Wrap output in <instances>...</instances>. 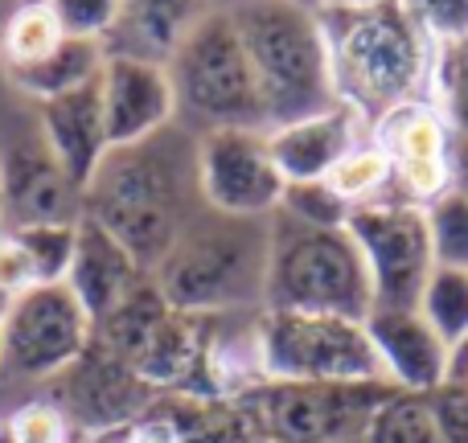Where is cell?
<instances>
[{
    "label": "cell",
    "mask_w": 468,
    "mask_h": 443,
    "mask_svg": "<svg viewBox=\"0 0 468 443\" xmlns=\"http://www.w3.org/2000/svg\"><path fill=\"white\" fill-rule=\"evenodd\" d=\"M202 206L197 132L186 123H169L140 144L107 148L82 189V218L103 226L148 275Z\"/></svg>",
    "instance_id": "6da1fadb"
},
{
    "label": "cell",
    "mask_w": 468,
    "mask_h": 443,
    "mask_svg": "<svg viewBox=\"0 0 468 443\" xmlns=\"http://www.w3.org/2000/svg\"><path fill=\"white\" fill-rule=\"evenodd\" d=\"M324 46H329L333 95L370 123L387 111L431 95L436 41L415 25L399 0L370 8H324Z\"/></svg>",
    "instance_id": "7a4b0ae2"
},
{
    "label": "cell",
    "mask_w": 468,
    "mask_h": 443,
    "mask_svg": "<svg viewBox=\"0 0 468 443\" xmlns=\"http://www.w3.org/2000/svg\"><path fill=\"white\" fill-rule=\"evenodd\" d=\"M148 280L173 312H263L267 218H230L202 206L173 238V247L165 250Z\"/></svg>",
    "instance_id": "3957f363"
},
{
    "label": "cell",
    "mask_w": 468,
    "mask_h": 443,
    "mask_svg": "<svg viewBox=\"0 0 468 443\" xmlns=\"http://www.w3.org/2000/svg\"><path fill=\"white\" fill-rule=\"evenodd\" d=\"M250 58L267 132L337 103L321 13L296 0H222Z\"/></svg>",
    "instance_id": "277c9868"
},
{
    "label": "cell",
    "mask_w": 468,
    "mask_h": 443,
    "mask_svg": "<svg viewBox=\"0 0 468 443\" xmlns=\"http://www.w3.org/2000/svg\"><path fill=\"white\" fill-rule=\"evenodd\" d=\"M263 312H308L366 321L374 288L349 230L304 226L275 210L267 218Z\"/></svg>",
    "instance_id": "5b68a950"
},
{
    "label": "cell",
    "mask_w": 468,
    "mask_h": 443,
    "mask_svg": "<svg viewBox=\"0 0 468 443\" xmlns=\"http://www.w3.org/2000/svg\"><path fill=\"white\" fill-rule=\"evenodd\" d=\"M165 70H169L173 95H177V123H186L189 132L197 136L218 128L267 132L255 70H250V58L222 0H214L189 25Z\"/></svg>",
    "instance_id": "8992f818"
},
{
    "label": "cell",
    "mask_w": 468,
    "mask_h": 443,
    "mask_svg": "<svg viewBox=\"0 0 468 443\" xmlns=\"http://www.w3.org/2000/svg\"><path fill=\"white\" fill-rule=\"evenodd\" d=\"M95 324L66 283H37L8 300L0 329V419L46 395L90 349Z\"/></svg>",
    "instance_id": "52a82bcc"
},
{
    "label": "cell",
    "mask_w": 468,
    "mask_h": 443,
    "mask_svg": "<svg viewBox=\"0 0 468 443\" xmlns=\"http://www.w3.org/2000/svg\"><path fill=\"white\" fill-rule=\"evenodd\" d=\"M0 214L5 230L74 226L82 218V185L54 156L37 107L13 90L0 95Z\"/></svg>",
    "instance_id": "ba28073f"
},
{
    "label": "cell",
    "mask_w": 468,
    "mask_h": 443,
    "mask_svg": "<svg viewBox=\"0 0 468 443\" xmlns=\"http://www.w3.org/2000/svg\"><path fill=\"white\" fill-rule=\"evenodd\" d=\"M267 382H382L366 321L308 312H259Z\"/></svg>",
    "instance_id": "9c48e42d"
},
{
    "label": "cell",
    "mask_w": 468,
    "mask_h": 443,
    "mask_svg": "<svg viewBox=\"0 0 468 443\" xmlns=\"http://www.w3.org/2000/svg\"><path fill=\"white\" fill-rule=\"evenodd\" d=\"M390 390L387 382H263L247 406L267 443H362Z\"/></svg>",
    "instance_id": "30bf717a"
},
{
    "label": "cell",
    "mask_w": 468,
    "mask_h": 443,
    "mask_svg": "<svg viewBox=\"0 0 468 443\" xmlns=\"http://www.w3.org/2000/svg\"><path fill=\"white\" fill-rule=\"evenodd\" d=\"M374 288V308H415L428 275L436 271L423 206L390 197L349 214L346 222Z\"/></svg>",
    "instance_id": "8fae6325"
},
{
    "label": "cell",
    "mask_w": 468,
    "mask_h": 443,
    "mask_svg": "<svg viewBox=\"0 0 468 443\" xmlns=\"http://www.w3.org/2000/svg\"><path fill=\"white\" fill-rule=\"evenodd\" d=\"M197 189L202 202L230 218H271L283 202V173L275 169L267 132L218 128L197 136Z\"/></svg>",
    "instance_id": "7c38bea8"
},
{
    "label": "cell",
    "mask_w": 468,
    "mask_h": 443,
    "mask_svg": "<svg viewBox=\"0 0 468 443\" xmlns=\"http://www.w3.org/2000/svg\"><path fill=\"white\" fill-rule=\"evenodd\" d=\"M370 136L387 153L395 194L403 202L428 206L456 189V140L431 99H415L387 111L378 123H370Z\"/></svg>",
    "instance_id": "4fadbf2b"
},
{
    "label": "cell",
    "mask_w": 468,
    "mask_h": 443,
    "mask_svg": "<svg viewBox=\"0 0 468 443\" xmlns=\"http://www.w3.org/2000/svg\"><path fill=\"white\" fill-rule=\"evenodd\" d=\"M153 395L128 365L115 353H107L95 337H90V349L46 386V403L62 415L74 427V436L87 439L99 436V431L123 427V423H136L140 415L153 411Z\"/></svg>",
    "instance_id": "5bb4252c"
},
{
    "label": "cell",
    "mask_w": 468,
    "mask_h": 443,
    "mask_svg": "<svg viewBox=\"0 0 468 443\" xmlns=\"http://www.w3.org/2000/svg\"><path fill=\"white\" fill-rule=\"evenodd\" d=\"M99 99H103L107 144H140V140L177 123V95L165 62L132 54H107L99 74Z\"/></svg>",
    "instance_id": "9a60e30c"
},
{
    "label": "cell",
    "mask_w": 468,
    "mask_h": 443,
    "mask_svg": "<svg viewBox=\"0 0 468 443\" xmlns=\"http://www.w3.org/2000/svg\"><path fill=\"white\" fill-rule=\"evenodd\" d=\"M366 337L387 386L431 395L448 382V345L420 316V308H374L366 316Z\"/></svg>",
    "instance_id": "2e32d148"
},
{
    "label": "cell",
    "mask_w": 468,
    "mask_h": 443,
    "mask_svg": "<svg viewBox=\"0 0 468 443\" xmlns=\"http://www.w3.org/2000/svg\"><path fill=\"white\" fill-rule=\"evenodd\" d=\"M366 120L357 111H349L346 103H333L329 111H316L308 120L283 123V128L267 132L275 169L283 173L288 185L296 181H324L333 173V164L366 136Z\"/></svg>",
    "instance_id": "e0dca14e"
},
{
    "label": "cell",
    "mask_w": 468,
    "mask_h": 443,
    "mask_svg": "<svg viewBox=\"0 0 468 443\" xmlns=\"http://www.w3.org/2000/svg\"><path fill=\"white\" fill-rule=\"evenodd\" d=\"M148 283V271L90 218L79 222V242H74V263L66 275V288L87 308L90 324L107 321L128 296H136Z\"/></svg>",
    "instance_id": "ac0fdd59"
},
{
    "label": "cell",
    "mask_w": 468,
    "mask_h": 443,
    "mask_svg": "<svg viewBox=\"0 0 468 443\" xmlns=\"http://www.w3.org/2000/svg\"><path fill=\"white\" fill-rule=\"evenodd\" d=\"M37 107L41 132H46L54 156L62 161V169L87 189V181L95 177L99 161L107 156V123H103V99H99V79L87 82L79 90H66L58 99H46Z\"/></svg>",
    "instance_id": "d6986e66"
},
{
    "label": "cell",
    "mask_w": 468,
    "mask_h": 443,
    "mask_svg": "<svg viewBox=\"0 0 468 443\" xmlns=\"http://www.w3.org/2000/svg\"><path fill=\"white\" fill-rule=\"evenodd\" d=\"M214 0H120V25L107 37V54L169 62L177 41Z\"/></svg>",
    "instance_id": "ffe728a7"
},
{
    "label": "cell",
    "mask_w": 468,
    "mask_h": 443,
    "mask_svg": "<svg viewBox=\"0 0 468 443\" xmlns=\"http://www.w3.org/2000/svg\"><path fill=\"white\" fill-rule=\"evenodd\" d=\"M103 62H107L103 41L62 37L41 62L5 74V87L13 90V95L29 99V103H46V99H58V95H66V90H79V87H87V82H95L99 74H103Z\"/></svg>",
    "instance_id": "44dd1931"
},
{
    "label": "cell",
    "mask_w": 468,
    "mask_h": 443,
    "mask_svg": "<svg viewBox=\"0 0 468 443\" xmlns=\"http://www.w3.org/2000/svg\"><path fill=\"white\" fill-rule=\"evenodd\" d=\"M329 189L349 206V210H362V206H374V202H390L395 194V173H390V161L374 136L366 132L337 164H333L329 177Z\"/></svg>",
    "instance_id": "7402d4cb"
},
{
    "label": "cell",
    "mask_w": 468,
    "mask_h": 443,
    "mask_svg": "<svg viewBox=\"0 0 468 443\" xmlns=\"http://www.w3.org/2000/svg\"><path fill=\"white\" fill-rule=\"evenodd\" d=\"M362 443H444L428 395L390 390L366 423Z\"/></svg>",
    "instance_id": "603a6c76"
},
{
    "label": "cell",
    "mask_w": 468,
    "mask_h": 443,
    "mask_svg": "<svg viewBox=\"0 0 468 443\" xmlns=\"http://www.w3.org/2000/svg\"><path fill=\"white\" fill-rule=\"evenodd\" d=\"M62 37L66 33L58 29L46 5H13V13L0 25V66H5V74L25 70V66L41 62Z\"/></svg>",
    "instance_id": "cb8c5ba5"
},
{
    "label": "cell",
    "mask_w": 468,
    "mask_h": 443,
    "mask_svg": "<svg viewBox=\"0 0 468 443\" xmlns=\"http://www.w3.org/2000/svg\"><path fill=\"white\" fill-rule=\"evenodd\" d=\"M431 103L444 115L456 148H468V33L448 46H436L431 62Z\"/></svg>",
    "instance_id": "d4e9b609"
},
{
    "label": "cell",
    "mask_w": 468,
    "mask_h": 443,
    "mask_svg": "<svg viewBox=\"0 0 468 443\" xmlns=\"http://www.w3.org/2000/svg\"><path fill=\"white\" fill-rule=\"evenodd\" d=\"M415 308L444 337V345H456L468 332V271H461V267H436L428 275V283H423Z\"/></svg>",
    "instance_id": "484cf974"
},
{
    "label": "cell",
    "mask_w": 468,
    "mask_h": 443,
    "mask_svg": "<svg viewBox=\"0 0 468 443\" xmlns=\"http://www.w3.org/2000/svg\"><path fill=\"white\" fill-rule=\"evenodd\" d=\"M423 214H428L436 267H461V271H468V194L464 189H448L436 202L423 206Z\"/></svg>",
    "instance_id": "4316f807"
},
{
    "label": "cell",
    "mask_w": 468,
    "mask_h": 443,
    "mask_svg": "<svg viewBox=\"0 0 468 443\" xmlns=\"http://www.w3.org/2000/svg\"><path fill=\"white\" fill-rule=\"evenodd\" d=\"M82 222V218H79ZM79 222L74 226H25V230H8L25 247L37 283H66L74 263V242H79Z\"/></svg>",
    "instance_id": "83f0119b"
},
{
    "label": "cell",
    "mask_w": 468,
    "mask_h": 443,
    "mask_svg": "<svg viewBox=\"0 0 468 443\" xmlns=\"http://www.w3.org/2000/svg\"><path fill=\"white\" fill-rule=\"evenodd\" d=\"M280 214H288V218H296L304 226H329V230H341L354 210L333 194L329 181H296V185L283 189Z\"/></svg>",
    "instance_id": "f1b7e54d"
},
{
    "label": "cell",
    "mask_w": 468,
    "mask_h": 443,
    "mask_svg": "<svg viewBox=\"0 0 468 443\" xmlns=\"http://www.w3.org/2000/svg\"><path fill=\"white\" fill-rule=\"evenodd\" d=\"M58 29L66 37H87V41H103L115 33L120 25V0H49Z\"/></svg>",
    "instance_id": "f546056e"
},
{
    "label": "cell",
    "mask_w": 468,
    "mask_h": 443,
    "mask_svg": "<svg viewBox=\"0 0 468 443\" xmlns=\"http://www.w3.org/2000/svg\"><path fill=\"white\" fill-rule=\"evenodd\" d=\"M0 423L8 427V439L13 443H79L74 427L46 403V398L21 403L16 411H8Z\"/></svg>",
    "instance_id": "4dcf8cb0"
},
{
    "label": "cell",
    "mask_w": 468,
    "mask_h": 443,
    "mask_svg": "<svg viewBox=\"0 0 468 443\" xmlns=\"http://www.w3.org/2000/svg\"><path fill=\"white\" fill-rule=\"evenodd\" d=\"M436 46L468 33V0H399Z\"/></svg>",
    "instance_id": "1f68e13d"
},
{
    "label": "cell",
    "mask_w": 468,
    "mask_h": 443,
    "mask_svg": "<svg viewBox=\"0 0 468 443\" xmlns=\"http://www.w3.org/2000/svg\"><path fill=\"white\" fill-rule=\"evenodd\" d=\"M431 411L440 423V439L444 443H468V386H452L444 382L440 390H431Z\"/></svg>",
    "instance_id": "d6a6232c"
},
{
    "label": "cell",
    "mask_w": 468,
    "mask_h": 443,
    "mask_svg": "<svg viewBox=\"0 0 468 443\" xmlns=\"http://www.w3.org/2000/svg\"><path fill=\"white\" fill-rule=\"evenodd\" d=\"M29 288H37V271H33L25 247L5 230L0 234V296L13 300V296H21V291H29Z\"/></svg>",
    "instance_id": "836d02e7"
},
{
    "label": "cell",
    "mask_w": 468,
    "mask_h": 443,
    "mask_svg": "<svg viewBox=\"0 0 468 443\" xmlns=\"http://www.w3.org/2000/svg\"><path fill=\"white\" fill-rule=\"evenodd\" d=\"M448 382L452 386H468V332L456 345H448Z\"/></svg>",
    "instance_id": "e575fe53"
},
{
    "label": "cell",
    "mask_w": 468,
    "mask_h": 443,
    "mask_svg": "<svg viewBox=\"0 0 468 443\" xmlns=\"http://www.w3.org/2000/svg\"><path fill=\"white\" fill-rule=\"evenodd\" d=\"M370 5H387V0H321V13L324 8H370Z\"/></svg>",
    "instance_id": "d590c367"
},
{
    "label": "cell",
    "mask_w": 468,
    "mask_h": 443,
    "mask_svg": "<svg viewBox=\"0 0 468 443\" xmlns=\"http://www.w3.org/2000/svg\"><path fill=\"white\" fill-rule=\"evenodd\" d=\"M296 5H304V8H316V13H321V0H296Z\"/></svg>",
    "instance_id": "8d00e7d4"
},
{
    "label": "cell",
    "mask_w": 468,
    "mask_h": 443,
    "mask_svg": "<svg viewBox=\"0 0 468 443\" xmlns=\"http://www.w3.org/2000/svg\"><path fill=\"white\" fill-rule=\"evenodd\" d=\"M5 308H8V300L0 296V329H5Z\"/></svg>",
    "instance_id": "74e56055"
},
{
    "label": "cell",
    "mask_w": 468,
    "mask_h": 443,
    "mask_svg": "<svg viewBox=\"0 0 468 443\" xmlns=\"http://www.w3.org/2000/svg\"><path fill=\"white\" fill-rule=\"evenodd\" d=\"M0 443H13V439H8V427H5V423H0Z\"/></svg>",
    "instance_id": "f35d334b"
},
{
    "label": "cell",
    "mask_w": 468,
    "mask_h": 443,
    "mask_svg": "<svg viewBox=\"0 0 468 443\" xmlns=\"http://www.w3.org/2000/svg\"><path fill=\"white\" fill-rule=\"evenodd\" d=\"M16 5H49V0H16Z\"/></svg>",
    "instance_id": "ab89813d"
},
{
    "label": "cell",
    "mask_w": 468,
    "mask_h": 443,
    "mask_svg": "<svg viewBox=\"0 0 468 443\" xmlns=\"http://www.w3.org/2000/svg\"><path fill=\"white\" fill-rule=\"evenodd\" d=\"M0 234H5V214H0Z\"/></svg>",
    "instance_id": "60d3db41"
}]
</instances>
